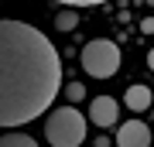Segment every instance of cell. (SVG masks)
<instances>
[{"instance_id": "1", "label": "cell", "mask_w": 154, "mask_h": 147, "mask_svg": "<svg viewBox=\"0 0 154 147\" xmlns=\"http://www.w3.org/2000/svg\"><path fill=\"white\" fill-rule=\"evenodd\" d=\"M62 89L58 51L38 27L0 21V127L38 120Z\"/></svg>"}, {"instance_id": "2", "label": "cell", "mask_w": 154, "mask_h": 147, "mask_svg": "<svg viewBox=\"0 0 154 147\" xmlns=\"http://www.w3.org/2000/svg\"><path fill=\"white\" fill-rule=\"evenodd\" d=\"M45 137H48L51 147H79L86 140V116L72 103L51 109L45 116Z\"/></svg>"}, {"instance_id": "3", "label": "cell", "mask_w": 154, "mask_h": 147, "mask_svg": "<svg viewBox=\"0 0 154 147\" xmlns=\"http://www.w3.org/2000/svg\"><path fill=\"white\" fill-rule=\"evenodd\" d=\"M82 69H86V75H93V79L116 75V69H120V48H116L113 41H106V38H93L82 48Z\"/></svg>"}, {"instance_id": "4", "label": "cell", "mask_w": 154, "mask_h": 147, "mask_svg": "<svg viewBox=\"0 0 154 147\" xmlns=\"http://www.w3.org/2000/svg\"><path fill=\"white\" fill-rule=\"evenodd\" d=\"M120 120V103L113 96H96L89 103V123L93 127H113Z\"/></svg>"}, {"instance_id": "5", "label": "cell", "mask_w": 154, "mask_h": 147, "mask_svg": "<svg viewBox=\"0 0 154 147\" xmlns=\"http://www.w3.org/2000/svg\"><path fill=\"white\" fill-rule=\"evenodd\" d=\"M116 147H151V127L144 120H127L116 130Z\"/></svg>"}, {"instance_id": "6", "label": "cell", "mask_w": 154, "mask_h": 147, "mask_svg": "<svg viewBox=\"0 0 154 147\" xmlns=\"http://www.w3.org/2000/svg\"><path fill=\"white\" fill-rule=\"evenodd\" d=\"M123 103H127V109H134V113H144V109H151L154 96H151L147 86H130L123 93Z\"/></svg>"}, {"instance_id": "7", "label": "cell", "mask_w": 154, "mask_h": 147, "mask_svg": "<svg viewBox=\"0 0 154 147\" xmlns=\"http://www.w3.org/2000/svg\"><path fill=\"white\" fill-rule=\"evenodd\" d=\"M0 147H38V140L34 137H28V133H4L0 137Z\"/></svg>"}, {"instance_id": "8", "label": "cell", "mask_w": 154, "mask_h": 147, "mask_svg": "<svg viewBox=\"0 0 154 147\" xmlns=\"http://www.w3.org/2000/svg\"><path fill=\"white\" fill-rule=\"evenodd\" d=\"M86 96V89H82V82H69V103H79V99Z\"/></svg>"}, {"instance_id": "9", "label": "cell", "mask_w": 154, "mask_h": 147, "mask_svg": "<svg viewBox=\"0 0 154 147\" xmlns=\"http://www.w3.org/2000/svg\"><path fill=\"white\" fill-rule=\"evenodd\" d=\"M58 27L62 31H72L75 27V14H58Z\"/></svg>"}, {"instance_id": "10", "label": "cell", "mask_w": 154, "mask_h": 147, "mask_svg": "<svg viewBox=\"0 0 154 147\" xmlns=\"http://www.w3.org/2000/svg\"><path fill=\"white\" fill-rule=\"evenodd\" d=\"M58 4H65V7H96L103 0H58Z\"/></svg>"}, {"instance_id": "11", "label": "cell", "mask_w": 154, "mask_h": 147, "mask_svg": "<svg viewBox=\"0 0 154 147\" xmlns=\"http://www.w3.org/2000/svg\"><path fill=\"white\" fill-rule=\"evenodd\" d=\"M147 65H151V72H154V48H151V55H147Z\"/></svg>"}, {"instance_id": "12", "label": "cell", "mask_w": 154, "mask_h": 147, "mask_svg": "<svg viewBox=\"0 0 154 147\" xmlns=\"http://www.w3.org/2000/svg\"><path fill=\"white\" fill-rule=\"evenodd\" d=\"M151 120H154V106H151Z\"/></svg>"}]
</instances>
